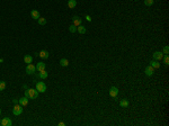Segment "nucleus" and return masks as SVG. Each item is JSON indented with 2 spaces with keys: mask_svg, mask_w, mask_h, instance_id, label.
<instances>
[{
  "mask_svg": "<svg viewBox=\"0 0 169 126\" xmlns=\"http://www.w3.org/2000/svg\"><path fill=\"white\" fill-rule=\"evenodd\" d=\"M27 92H28V95H27L28 99H37L38 93H40L36 89H27Z\"/></svg>",
  "mask_w": 169,
  "mask_h": 126,
  "instance_id": "f257e3e1",
  "label": "nucleus"
},
{
  "mask_svg": "<svg viewBox=\"0 0 169 126\" xmlns=\"http://www.w3.org/2000/svg\"><path fill=\"white\" fill-rule=\"evenodd\" d=\"M36 90L38 92H45L46 91V85L43 81H38L36 83Z\"/></svg>",
  "mask_w": 169,
  "mask_h": 126,
  "instance_id": "f03ea898",
  "label": "nucleus"
},
{
  "mask_svg": "<svg viewBox=\"0 0 169 126\" xmlns=\"http://www.w3.org/2000/svg\"><path fill=\"white\" fill-rule=\"evenodd\" d=\"M22 113H23V106L20 104H19V105L16 104L15 107L12 108V114H14L15 116H18V115H20Z\"/></svg>",
  "mask_w": 169,
  "mask_h": 126,
  "instance_id": "7ed1b4c3",
  "label": "nucleus"
},
{
  "mask_svg": "<svg viewBox=\"0 0 169 126\" xmlns=\"http://www.w3.org/2000/svg\"><path fill=\"white\" fill-rule=\"evenodd\" d=\"M35 72H36V67H35L34 64H32V63L27 64V67H26V73L32 75V74H34Z\"/></svg>",
  "mask_w": 169,
  "mask_h": 126,
  "instance_id": "20e7f679",
  "label": "nucleus"
},
{
  "mask_svg": "<svg viewBox=\"0 0 169 126\" xmlns=\"http://www.w3.org/2000/svg\"><path fill=\"white\" fill-rule=\"evenodd\" d=\"M118 95V89L117 87H110L109 88V96L112 98H116Z\"/></svg>",
  "mask_w": 169,
  "mask_h": 126,
  "instance_id": "39448f33",
  "label": "nucleus"
},
{
  "mask_svg": "<svg viewBox=\"0 0 169 126\" xmlns=\"http://www.w3.org/2000/svg\"><path fill=\"white\" fill-rule=\"evenodd\" d=\"M163 57V53L161 51H156L153 53V60H157V61H160Z\"/></svg>",
  "mask_w": 169,
  "mask_h": 126,
  "instance_id": "423d86ee",
  "label": "nucleus"
},
{
  "mask_svg": "<svg viewBox=\"0 0 169 126\" xmlns=\"http://www.w3.org/2000/svg\"><path fill=\"white\" fill-rule=\"evenodd\" d=\"M72 24H73L74 26H80L81 25V18L79 16H73L72 17Z\"/></svg>",
  "mask_w": 169,
  "mask_h": 126,
  "instance_id": "0eeeda50",
  "label": "nucleus"
},
{
  "mask_svg": "<svg viewBox=\"0 0 169 126\" xmlns=\"http://www.w3.org/2000/svg\"><path fill=\"white\" fill-rule=\"evenodd\" d=\"M154 72V69L151 65H148L147 68H145V70H144V73H145V75H148V77H151L152 74H153Z\"/></svg>",
  "mask_w": 169,
  "mask_h": 126,
  "instance_id": "6e6552de",
  "label": "nucleus"
},
{
  "mask_svg": "<svg viewBox=\"0 0 169 126\" xmlns=\"http://www.w3.org/2000/svg\"><path fill=\"white\" fill-rule=\"evenodd\" d=\"M1 125H2V126H11V125H12V122H11L8 117H6V118L1 119Z\"/></svg>",
  "mask_w": 169,
  "mask_h": 126,
  "instance_id": "1a4fd4ad",
  "label": "nucleus"
},
{
  "mask_svg": "<svg viewBox=\"0 0 169 126\" xmlns=\"http://www.w3.org/2000/svg\"><path fill=\"white\" fill-rule=\"evenodd\" d=\"M18 103L22 105L23 107H24V106H27V105H28V98H27V97H22V98H19Z\"/></svg>",
  "mask_w": 169,
  "mask_h": 126,
  "instance_id": "9d476101",
  "label": "nucleus"
},
{
  "mask_svg": "<svg viewBox=\"0 0 169 126\" xmlns=\"http://www.w3.org/2000/svg\"><path fill=\"white\" fill-rule=\"evenodd\" d=\"M38 55H40L41 59H48V56H50V54H48V51H45V50H42V51L38 53Z\"/></svg>",
  "mask_w": 169,
  "mask_h": 126,
  "instance_id": "9b49d317",
  "label": "nucleus"
},
{
  "mask_svg": "<svg viewBox=\"0 0 169 126\" xmlns=\"http://www.w3.org/2000/svg\"><path fill=\"white\" fill-rule=\"evenodd\" d=\"M43 70H45V63L44 62H38L36 64V71H43Z\"/></svg>",
  "mask_w": 169,
  "mask_h": 126,
  "instance_id": "f8f14e48",
  "label": "nucleus"
},
{
  "mask_svg": "<svg viewBox=\"0 0 169 126\" xmlns=\"http://www.w3.org/2000/svg\"><path fill=\"white\" fill-rule=\"evenodd\" d=\"M30 16H32V18L35 19V20H37V19L41 17V16H40V12H38L37 10H32V12H30Z\"/></svg>",
  "mask_w": 169,
  "mask_h": 126,
  "instance_id": "ddd939ff",
  "label": "nucleus"
},
{
  "mask_svg": "<svg viewBox=\"0 0 169 126\" xmlns=\"http://www.w3.org/2000/svg\"><path fill=\"white\" fill-rule=\"evenodd\" d=\"M150 65L153 69H158V68H160V63H159V61H157V60H152L150 62Z\"/></svg>",
  "mask_w": 169,
  "mask_h": 126,
  "instance_id": "4468645a",
  "label": "nucleus"
},
{
  "mask_svg": "<svg viewBox=\"0 0 169 126\" xmlns=\"http://www.w3.org/2000/svg\"><path fill=\"white\" fill-rule=\"evenodd\" d=\"M48 72H46L45 70H43V71H40V73H38L37 77H38L40 79H46V78H48Z\"/></svg>",
  "mask_w": 169,
  "mask_h": 126,
  "instance_id": "2eb2a0df",
  "label": "nucleus"
},
{
  "mask_svg": "<svg viewBox=\"0 0 169 126\" xmlns=\"http://www.w3.org/2000/svg\"><path fill=\"white\" fill-rule=\"evenodd\" d=\"M76 6H77V1H76V0H69V1H68V7H69L70 9H73Z\"/></svg>",
  "mask_w": 169,
  "mask_h": 126,
  "instance_id": "dca6fc26",
  "label": "nucleus"
},
{
  "mask_svg": "<svg viewBox=\"0 0 169 126\" xmlns=\"http://www.w3.org/2000/svg\"><path fill=\"white\" fill-rule=\"evenodd\" d=\"M129 105H130L129 100H126V99H123V100H121V101H120V106H121V107L126 108V107H129Z\"/></svg>",
  "mask_w": 169,
  "mask_h": 126,
  "instance_id": "f3484780",
  "label": "nucleus"
},
{
  "mask_svg": "<svg viewBox=\"0 0 169 126\" xmlns=\"http://www.w3.org/2000/svg\"><path fill=\"white\" fill-rule=\"evenodd\" d=\"M77 32H79L80 34H86V33H87V29H86V27H84V26L80 25V26L77 27Z\"/></svg>",
  "mask_w": 169,
  "mask_h": 126,
  "instance_id": "a211bd4d",
  "label": "nucleus"
},
{
  "mask_svg": "<svg viewBox=\"0 0 169 126\" xmlns=\"http://www.w3.org/2000/svg\"><path fill=\"white\" fill-rule=\"evenodd\" d=\"M60 65L61 67H68L69 65V61H68V59H61L60 60Z\"/></svg>",
  "mask_w": 169,
  "mask_h": 126,
  "instance_id": "6ab92c4d",
  "label": "nucleus"
},
{
  "mask_svg": "<svg viewBox=\"0 0 169 126\" xmlns=\"http://www.w3.org/2000/svg\"><path fill=\"white\" fill-rule=\"evenodd\" d=\"M24 62L30 64V63L33 62V57H32L30 55H25V56H24Z\"/></svg>",
  "mask_w": 169,
  "mask_h": 126,
  "instance_id": "aec40b11",
  "label": "nucleus"
},
{
  "mask_svg": "<svg viewBox=\"0 0 169 126\" xmlns=\"http://www.w3.org/2000/svg\"><path fill=\"white\" fill-rule=\"evenodd\" d=\"M37 22H38V24H40L41 26H44L45 24H46V19L44 17H40V18L37 19Z\"/></svg>",
  "mask_w": 169,
  "mask_h": 126,
  "instance_id": "412c9836",
  "label": "nucleus"
},
{
  "mask_svg": "<svg viewBox=\"0 0 169 126\" xmlns=\"http://www.w3.org/2000/svg\"><path fill=\"white\" fill-rule=\"evenodd\" d=\"M163 63H165L166 65H168L169 64V56H168V54H163Z\"/></svg>",
  "mask_w": 169,
  "mask_h": 126,
  "instance_id": "4be33fe9",
  "label": "nucleus"
},
{
  "mask_svg": "<svg viewBox=\"0 0 169 126\" xmlns=\"http://www.w3.org/2000/svg\"><path fill=\"white\" fill-rule=\"evenodd\" d=\"M69 30H70V33H76V32H77V26H74L73 24H72V25H70Z\"/></svg>",
  "mask_w": 169,
  "mask_h": 126,
  "instance_id": "5701e85b",
  "label": "nucleus"
},
{
  "mask_svg": "<svg viewBox=\"0 0 169 126\" xmlns=\"http://www.w3.org/2000/svg\"><path fill=\"white\" fill-rule=\"evenodd\" d=\"M153 1H154V0H144V5L148 6V7H150V6L153 5Z\"/></svg>",
  "mask_w": 169,
  "mask_h": 126,
  "instance_id": "b1692460",
  "label": "nucleus"
},
{
  "mask_svg": "<svg viewBox=\"0 0 169 126\" xmlns=\"http://www.w3.org/2000/svg\"><path fill=\"white\" fill-rule=\"evenodd\" d=\"M6 89V82L5 81H0V91Z\"/></svg>",
  "mask_w": 169,
  "mask_h": 126,
  "instance_id": "393cba45",
  "label": "nucleus"
},
{
  "mask_svg": "<svg viewBox=\"0 0 169 126\" xmlns=\"http://www.w3.org/2000/svg\"><path fill=\"white\" fill-rule=\"evenodd\" d=\"M162 53H163V54H169V46H167V45H166L165 47L162 48V51H161Z\"/></svg>",
  "mask_w": 169,
  "mask_h": 126,
  "instance_id": "a878e982",
  "label": "nucleus"
},
{
  "mask_svg": "<svg viewBox=\"0 0 169 126\" xmlns=\"http://www.w3.org/2000/svg\"><path fill=\"white\" fill-rule=\"evenodd\" d=\"M84 18L87 19L88 22H91V17H90V16H89V15H86V17H84Z\"/></svg>",
  "mask_w": 169,
  "mask_h": 126,
  "instance_id": "bb28decb",
  "label": "nucleus"
},
{
  "mask_svg": "<svg viewBox=\"0 0 169 126\" xmlns=\"http://www.w3.org/2000/svg\"><path fill=\"white\" fill-rule=\"evenodd\" d=\"M59 126H66V123H63V122H60L59 124H58Z\"/></svg>",
  "mask_w": 169,
  "mask_h": 126,
  "instance_id": "cd10ccee",
  "label": "nucleus"
},
{
  "mask_svg": "<svg viewBox=\"0 0 169 126\" xmlns=\"http://www.w3.org/2000/svg\"><path fill=\"white\" fill-rule=\"evenodd\" d=\"M12 101H14V104H18L19 99H12Z\"/></svg>",
  "mask_w": 169,
  "mask_h": 126,
  "instance_id": "c85d7f7f",
  "label": "nucleus"
},
{
  "mask_svg": "<svg viewBox=\"0 0 169 126\" xmlns=\"http://www.w3.org/2000/svg\"><path fill=\"white\" fill-rule=\"evenodd\" d=\"M0 125H1V120H0Z\"/></svg>",
  "mask_w": 169,
  "mask_h": 126,
  "instance_id": "c756f323",
  "label": "nucleus"
},
{
  "mask_svg": "<svg viewBox=\"0 0 169 126\" xmlns=\"http://www.w3.org/2000/svg\"><path fill=\"white\" fill-rule=\"evenodd\" d=\"M0 114H1V109H0Z\"/></svg>",
  "mask_w": 169,
  "mask_h": 126,
  "instance_id": "7c9ffc66",
  "label": "nucleus"
}]
</instances>
